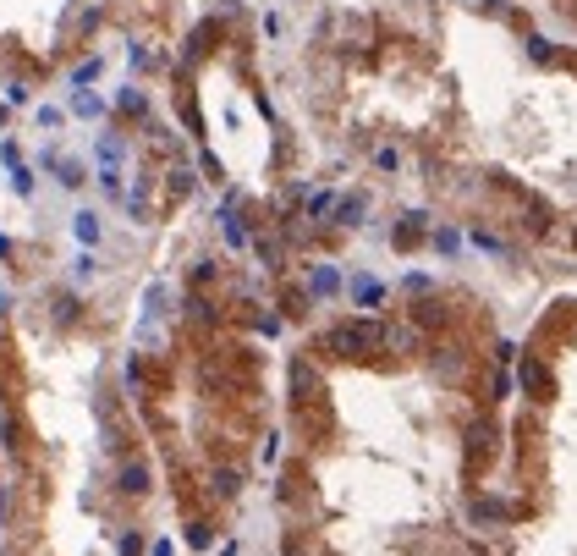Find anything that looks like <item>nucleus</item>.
Listing matches in <instances>:
<instances>
[{
  "mask_svg": "<svg viewBox=\"0 0 577 556\" xmlns=\"http://www.w3.org/2000/svg\"><path fill=\"white\" fill-rule=\"evenodd\" d=\"M522 386H528V391H539V397H550V375H544L533 358H522Z\"/></svg>",
  "mask_w": 577,
  "mask_h": 556,
  "instance_id": "f257e3e1",
  "label": "nucleus"
}]
</instances>
